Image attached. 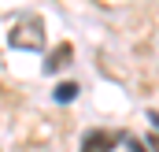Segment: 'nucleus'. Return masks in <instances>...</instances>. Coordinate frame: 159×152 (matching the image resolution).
I'll list each match as a JSON object with an SVG mask.
<instances>
[{
  "label": "nucleus",
  "instance_id": "obj_1",
  "mask_svg": "<svg viewBox=\"0 0 159 152\" xmlns=\"http://www.w3.org/2000/svg\"><path fill=\"white\" fill-rule=\"evenodd\" d=\"M7 45L11 48H22V52L44 48V22H41L37 15H19L15 26L7 30Z\"/></svg>",
  "mask_w": 159,
  "mask_h": 152
},
{
  "label": "nucleus",
  "instance_id": "obj_2",
  "mask_svg": "<svg viewBox=\"0 0 159 152\" xmlns=\"http://www.w3.org/2000/svg\"><path fill=\"white\" fill-rule=\"evenodd\" d=\"M115 145H126V134H119V130H89L81 137V152H111Z\"/></svg>",
  "mask_w": 159,
  "mask_h": 152
},
{
  "label": "nucleus",
  "instance_id": "obj_3",
  "mask_svg": "<svg viewBox=\"0 0 159 152\" xmlns=\"http://www.w3.org/2000/svg\"><path fill=\"white\" fill-rule=\"evenodd\" d=\"M74 59V48L70 45H59V48H52L48 56H44V74H59L67 63Z\"/></svg>",
  "mask_w": 159,
  "mask_h": 152
},
{
  "label": "nucleus",
  "instance_id": "obj_4",
  "mask_svg": "<svg viewBox=\"0 0 159 152\" xmlns=\"http://www.w3.org/2000/svg\"><path fill=\"white\" fill-rule=\"evenodd\" d=\"M74 97H78V82H59L52 93V100H59V104H70Z\"/></svg>",
  "mask_w": 159,
  "mask_h": 152
},
{
  "label": "nucleus",
  "instance_id": "obj_5",
  "mask_svg": "<svg viewBox=\"0 0 159 152\" xmlns=\"http://www.w3.org/2000/svg\"><path fill=\"white\" fill-rule=\"evenodd\" d=\"M126 149H129V152H144V145H141L137 137H126Z\"/></svg>",
  "mask_w": 159,
  "mask_h": 152
}]
</instances>
